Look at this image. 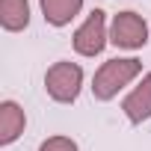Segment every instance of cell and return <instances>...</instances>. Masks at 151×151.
I'll return each mask as SVG.
<instances>
[{
	"instance_id": "obj_1",
	"label": "cell",
	"mask_w": 151,
	"mask_h": 151,
	"mask_svg": "<svg viewBox=\"0 0 151 151\" xmlns=\"http://www.w3.org/2000/svg\"><path fill=\"white\" fill-rule=\"evenodd\" d=\"M142 74V62L136 56H124V59H107L92 77V95L95 101H113L130 80H136Z\"/></svg>"
},
{
	"instance_id": "obj_9",
	"label": "cell",
	"mask_w": 151,
	"mask_h": 151,
	"mask_svg": "<svg viewBox=\"0 0 151 151\" xmlns=\"http://www.w3.org/2000/svg\"><path fill=\"white\" fill-rule=\"evenodd\" d=\"M39 151H77V142H74L71 136H47Z\"/></svg>"
},
{
	"instance_id": "obj_4",
	"label": "cell",
	"mask_w": 151,
	"mask_h": 151,
	"mask_svg": "<svg viewBox=\"0 0 151 151\" xmlns=\"http://www.w3.org/2000/svg\"><path fill=\"white\" fill-rule=\"evenodd\" d=\"M110 42L124 50H139L148 42V24L142 21L139 12H119L113 15L110 24Z\"/></svg>"
},
{
	"instance_id": "obj_2",
	"label": "cell",
	"mask_w": 151,
	"mask_h": 151,
	"mask_svg": "<svg viewBox=\"0 0 151 151\" xmlns=\"http://www.w3.org/2000/svg\"><path fill=\"white\" fill-rule=\"evenodd\" d=\"M83 89V68L77 62H53L45 74V92L56 101V104H74Z\"/></svg>"
},
{
	"instance_id": "obj_6",
	"label": "cell",
	"mask_w": 151,
	"mask_h": 151,
	"mask_svg": "<svg viewBox=\"0 0 151 151\" xmlns=\"http://www.w3.org/2000/svg\"><path fill=\"white\" fill-rule=\"evenodd\" d=\"M27 127V116L18 101H3L0 104V145H12Z\"/></svg>"
},
{
	"instance_id": "obj_3",
	"label": "cell",
	"mask_w": 151,
	"mask_h": 151,
	"mask_svg": "<svg viewBox=\"0 0 151 151\" xmlns=\"http://www.w3.org/2000/svg\"><path fill=\"white\" fill-rule=\"evenodd\" d=\"M110 42V33H107V12L104 9H92L89 18L77 27L74 33V50L80 56H98Z\"/></svg>"
},
{
	"instance_id": "obj_7",
	"label": "cell",
	"mask_w": 151,
	"mask_h": 151,
	"mask_svg": "<svg viewBox=\"0 0 151 151\" xmlns=\"http://www.w3.org/2000/svg\"><path fill=\"white\" fill-rule=\"evenodd\" d=\"M39 6H42V15L50 27H68L80 15L83 0H39Z\"/></svg>"
},
{
	"instance_id": "obj_8",
	"label": "cell",
	"mask_w": 151,
	"mask_h": 151,
	"mask_svg": "<svg viewBox=\"0 0 151 151\" xmlns=\"http://www.w3.org/2000/svg\"><path fill=\"white\" fill-rule=\"evenodd\" d=\"M0 24L9 33H21L30 24V3L27 0H0Z\"/></svg>"
},
{
	"instance_id": "obj_5",
	"label": "cell",
	"mask_w": 151,
	"mask_h": 151,
	"mask_svg": "<svg viewBox=\"0 0 151 151\" xmlns=\"http://www.w3.org/2000/svg\"><path fill=\"white\" fill-rule=\"evenodd\" d=\"M122 113L127 116L130 124H142V122L151 119V71L142 74L139 86L122 101Z\"/></svg>"
}]
</instances>
